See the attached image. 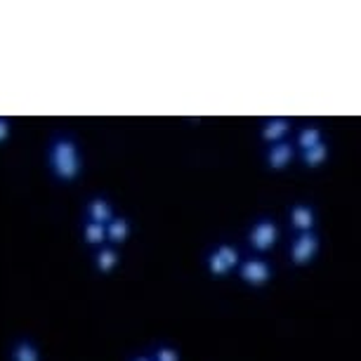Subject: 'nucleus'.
I'll use <instances>...</instances> for the list:
<instances>
[{"mask_svg":"<svg viewBox=\"0 0 361 361\" xmlns=\"http://www.w3.org/2000/svg\"><path fill=\"white\" fill-rule=\"evenodd\" d=\"M149 357H152V361H180V352L170 345H159Z\"/></svg>","mask_w":361,"mask_h":361,"instance_id":"obj_17","label":"nucleus"},{"mask_svg":"<svg viewBox=\"0 0 361 361\" xmlns=\"http://www.w3.org/2000/svg\"><path fill=\"white\" fill-rule=\"evenodd\" d=\"M10 357H12V361H40V350L33 340L22 338V340H17L15 347H12Z\"/></svg>","mask_w":361,"mask_h":361,"instance_id":"obj_11","label":"nucleus"},{"mask_svg":"<svg viewBox=\"0 0 361 361\" xmlns=\"http://www.w3.org/2000/svg\"><path fill=\"white\" fill-rule=\"evenodd\" d=\"M326 159H329V147H326L324 142L302 152V166L305 168H319L322 163H326Z\"/></svg>","mask_w":361,"mask_h":361,"instance_id":"obj_14","label":"nucleus"},{"mask_svg":"<svg viewBox=\"0 0 361 361\" xmlns=\"http://www.w3.org/2000/svg\"><path fill=\"white\" fill-rule=\"evenodd\" d=\"M133 361H152V357H149V354H140V357H135Z\"/></svg>","mask_w":361,"mask_h":361,"instance_id":"obj_19","label":"nucleus"},{"mask_svg":"<svg viewBox=\"0 0 361 361\" xmlns=\"http://www.w3.org/2000/svg\"><path fill=\"white\" fill-rule=\"evenodd\" d=\"M10 137V123L5 118H0V142H5Z\"/></svg>","mask_w":361,"mask_h":361,"instance_id":"obj_18","label":"nucleus"},{"mask_svg":"<svg viewBox=\"0 0 361 361\" xmlns=\"http://www.w3.org/2000/svg\"><path fill=\"white\" fill-rule=\"evenodd\" d=\"M288 133H290L288 121H286V118H271V121H267V123L262 126L260 137L264 142H269V145H276V142H283Z\"/></svg>","mask_w":361,"mask_h":361,"instance_id":"obj_10","label":"nucleus"},{"mask_svg":"<svg viewBox=\"0 0 361 361\" xmlns=\"http://www.w3.org/2000/svg\"><path fill=\"white\" fill-rule=\"evenodd\" d=\"M47 163H50V173L59 182H73L80 177L83 163H80V152L76 140L69 135H57L50 147H47Z\"/></svg>","mask_w":361,"mask_h":361,"instance_id":"obj_1","label":"nucleus"},{"mask_svg":"<svg viewBox=\"0 0 361 361\" xmlns=\"http://www.w3.org/2000/svg\"><path fill=\"white\" fill-rule=\"evenodd\" d=\"M213 250L222 257L224 262L229 264L231 269H236V267H238V262H241V253H238V248H236V246H231V243H217V246H215Z\"/></svg>","mask_w":361,"mask_h":361,"instance_id":"obj_16","label":"nucleus"},{"mask_svg":"<svg viewBox=\"0 0 361 361\" xmlns=\"http://www.w3.org/2000/svg\"><path fill=\"white\" fill-rule=\"evenodd\" d=\"M319 248H322V238H319L317 231H302V234H298L293 238V243L288 248L290 262L295 264V267H305V264H310L317 257Z\"/></svg>","mask_w":361,"mask_h":361,"instance_id":"obj_3","label":"nucleus"},{"mask_svg":"<svg viewBox=\"0 0 361 361\" xmlns=\"http://www.w3.org/2000/svg\"><path fill=\"white\" fill-rule=\"evenodd\" d=\"M322 130L314 126H305V128H300L298 135H295V147L300 149V152H305V149H312V147H317V145H322Z\"/></svg>","mask_w":361,"mask_h":361,"instance_id":"obj_13","label":"nucleus"},{"mask_svg":"<svg viewBox=\"0 0 361 361\" xmlns=\"http://www.w3.org/2000/svg\"><path fill=\"white\" fill-rule=\"evenodd\" d=\"M85 217H87L90 222L106 224V222L114 217V206H111V201H106L104 196H92V199L85 203Z\"/></svg>","mask_w":361,"mask_h":361,"instance_id":"obj_8","label":"nucleus"},{"mask_svg":"<svg viewBox=\"0 0 361 361\" xmlns=\"http://www.w3.org/2000/svg\"><path fill=\"white\" fill-rule=\"evenodd\" d=\"M206 267H208V271H210V274H213L215 279H224V276H229L231 271H234L227 262L222 260L220 255L215 253V250H210V253L206 255Z\"/></svg>","mask_w":361,"mask_h":361,"instance_id":"obj_15","label":"nucleus"},{"mask_svg":"<svg viewBox=\"0 0 361 361\" xmlns=\"http://www.w3.org/2000/svg\"><path fill=\"white\" fill-rule=\"evenodd\" d=\"M236 271L238 279L246 286H253V288H260V286L269 283L271 276H274V269H271V264L264 257H246V260L238 262Z\"/></svg>","mask_w":361,"mask_h":361,"instance_id":"obj_4","label":"nucleus"},{"mask_svg":"<svg viewBox=\"0 0 361 361\" xmlns=\"http://www.w3.org/2000/svg\"><path fill=\"white\" fill-rule=\"evenodd\" d=\"M83 241L87 243V246H92V248L104 246V243H106V227H104V224H99V222L85 220L83 222Z\"/></svg>","mask_w":361,"mask_h":361,"instance_id":"obj_12","label":"nucleus"},{"mask_svg":"<svg viewBox=\"0 0 361 361\" xmlns=\"http://www.w3.org/2000/svg\"><path fill=\"white\" fill-rule=\"evenodd\" d=\"M104 227H106V241H111V246H123L128 238H130L133 227H130V220H128V217L114 215Z\"/></svg>","mask_w":361,"mask_h":361,"instance_id":"obj_9","label":"nucleus"},{"mask_svg":"<svg viewBox=\"0 0 361 361\" xmlns=\"http://www.w3.org/2000/svg\"><path fill=\"white\" fill-rule=\"evenodd\" d=\"M92 262H94V269H97L99 274H111V271L118 267L121 253H118V248H116V246H109V243H104V246H99L97 250H94Z\"/></svg>","mask_w":361,"mask_h":361,"instance_id":"obj_7","label":"nucleus"},{"mask_svg":"<svg viewBox=\"0 0 361 361\" xmlns=\"http://www.w3.org/2000/svg\"><path fill=\"white\" fill-rule=\"evenodd\" d=\"M288 217H290V227L295 229L298 234H302V231H314L317 227V213L310 203H302V201L293 203L288 210Z\"/></svg>","mask_w":361,"mask_h":361,"instance_id":"obj_5","label":"nucleus"},{"mask_svg":"<svg viewBox=\"0 0 361 361\" xmlns=\"http://www.w3.org/2000/svg\"><path fill=\"white\" fill-rule=\"evenodd\" d=\"M293 159H295V147L290 145V142H276V145H271L267 149V166L271 170H283L288 168Z\"/></svg>","mask_w":361,"mask_h":361,"instance_id":"obj_6","label":"nucleus"},{"mask_svg":"<svg viewBox=\"0 0 361 361\" xmlns=\"http://www.w3.org/2000/svg\"><path fill=\"white\" fill-rule=\"evenodd\" d=\"M279 243V224L269 217H260L248 231V246L255 250V253H269Z\"/></svg>","mask_w":361,"mask_h":361,"instance_id":"obj_2","label":"nucleus"}]
</instances>
